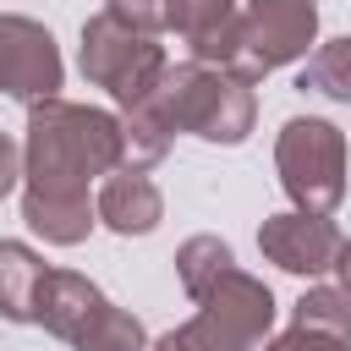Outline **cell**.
I'll list each match as a JSON object with an SVG mask.
<instances>
[{
	"label": "cell",
	"mask_w": 351,
	"mask_h": 351,
	"mask_svg": "<svg viewBox=\"0 0 351 351\" xmlns=\"http://www.w3.org/2000/svg\"><path fill=\"white\" fill-rule=\"evenodd\" d=\"M110 170H121L115 110L71 104V99L27 104V137H22V186L27 192L88 197V186Z\"/></svg>",
	"instance_id": "cell-1"
},
{
	"label": "cell",
	"mask_w": 351,
	"mask_h": 351,
	"mask_svg": "<svg viewBox=\"0 0 351 351\" xmlns=\"http://www.w3.org/2000/svg\"><path fill=\"white\" fill-rule=\"evenodd\" d=\"M159 115L170 121V132H192L203 143H247L252 121H258V99L241 77H230L225 66H203V60H181L165 66L159 88H154Z\"/></svg>",
	"instance_id": "cell-2"
},
{
	"label": "cell",
	"mask_w": 351,
	"mask_h": 351,
	"mask_svg": "<svg viewBox=\"0 0 351 351\" xmlns=\"http://www.w3.org/2000/svg\"><path fill=\"white\" fill-rule=\"evenodd\" d=\"M274 291L236 263L197 296V313L181 329L159 335L148 351H258L274 329Z\"/></svg>",
	"instance_id": "cell-3"
},
{
	"label": "cell",
	"mask_w": 351,
	"mask_h": 351,
	"mask_svg": "<svg viewBox=\"0 0 351 351\" xmlns=\"http://www.w3.org/2000/svg\"><path fill=\"white\" fill-rule=\"evenodd\" d=\"M274 170L302 214H335L346 203V132L324 115H291L274 137Z\"/></svg>",
	"instance_id": "cell-4"
},
{
	"label": "cell",
	"mask_w": 351,
	"mask_h": 351,
	"mask_svg": "<svg viewBox=\"0 0 351 351\" xmlns=\"http://www.w3.org/2000/svg\"><path fill=\"white\" fill-rule=\"evenodd\" d=\"M77 66H82V77H88L93 88H104L121 110H132V104H143V99L159 88V77H165L170 60H165V44H159V38L132 33V27H121L110 11H99V16L82 22Z\"/></svg>",
	"instance_id": "cell-5"
},
{
	"label": "cell",
	"mask_w": 351,
	"mask_h": 351,
	"mask_svg": "<svg viewBox=\"0 0 351 351\" xmlns=\"http://www.w3.org/2000/svg\"><path fill=\"white\" fill-rule=\"evenodd\" d=\"M313 44H318V5L313 0H241V27H236V49H230L225 71L252 88L274 66L307 60Z\"/></svg>",
	"instance_id": "cell-6"
},
{
	"label": "cell",
	"mask_w": 351,
	"mask_h": 351,
	"mask_svg": "<svg viewBox=\"0 0 351 351\" xmlns=\"http://www.w3.org/2000/svg\"><path fill=\"white\" fill-rule=\"evenodd\" d=\"M60 82H66V66H60L55 33L33 16L5 11L0 16V93L38 104V99H60Z\"/></svg>",
	"instance_id": "cell-7"
},
{
	"label": "cell",
	"mask_w": 351,
	"mask_h": 351,
	"mask_svg": "<svg viewBox=\"0 0 351 351\" xmlns=\"http://www.w3.org/2000/svg\"><path fill=\"white\" fill-rule=\"evenodd\" d=\"M340 225L329 219V214H302V208H285V214H269L263 225H258V252L274 263V269H285V274H324L329 263H335V252H340Z\"/></svg>",
	"instance_id": "cell-8"
},
{
	"label": "cell",
	"mask_w": 351,
	"mask_h": 351,
	"mask_svg": "<svg viewBox=\"0 0 351 351\" xmlns=\"http://www.w3.org/2000/svg\"><path fill=\"white\" fill-rule=\"evenodd\" d=\"M110 296L88 280V274H77V269H49L44 274V285H38V302H33V324L44 329V335H55V340H77L82 335V324L104 307Z\"/></svg>",
	"instance_id": "cell-9"
},
{
	"label": "cell",
	"mask_w": 351,
	"mask_h": 351,
	"mask_svg": "<svg viewBox=\"0 0 351 351\" xmlns=\"http://www.w3.org/2000/svg\"><path fill=\"white\" fill-rule=\"evenodd\" d=\"M93 214H99V225H110L115 236H148V230H159V219H165V197H159V186H154L143 170H110V176L99 181Z\"/></svg>",
	"instance_id": "cell-10"
},
{
	"label": "cell",
	"mask_w": 351,
	"mask_h": 351,
	"mask_svg": "<svg viewBox=\"0 0 351 351\" xmlns=\"http://www.w3.org/2000/svg\"><path fill=\"white\" fill-rule=\"evenodd\" d=\"M236 27H241V0H176V11H170V33L203 66H225L230 60Z\"/></svg>",
	"instance_id": "cell-11"
},
{
	"label": "cell",
	"mask_w": 351,
	"mask_h": 351,
	"mask_svg": "<svg viewBox=\"0 0 351 351\" xmlns=\"http://www.w3.org/2000/svg\"><path fill=\"white\" fill-rule=\"evenodd\" d=\"M22 219L33 236H44L49 247H77L93 236L99 214H93V197H60V192H27L22 186Z\"/></svg>",
	"instance_id": "cell-12"
},
{
	"label": "cell",
	"mask_w": 351,
	"mask_h": 351,
	"mask_svg": "<svg viewBox=\"0 0 351 351\" xmlns=\"http://www.w3.org/2000/svg\"><path fill=\"white\" fill-rule=\"evenodd\" d=\"M44 274H49V263L27 241H0V318L5 324H33Z\"/></svg>",
	"instance_id": "cell-13"
},
{
	"label": "cell",
	"mask_w": 351,
	"mask_h": 351,
	"mask_svg": "<svg viewBox=\"0 0 351 351\" xmlns=\"http://www.w3.org/2000/svg\"><path fill=\"white\" fill-rule=\"evenodd\" d=\"M115 121H121V170H143V176H148V170L170 154V143H176V132H170V121L159 115L154 93H148L143 104L121 110Z\"/></svg>",
	"instance_id": "cell-14"
},
{
	"label": "cell",
	"mask_w": 351,
	"mask_h": 351,
	"mask_svg": "<svg viewBox=\"0 0 351 351\" xmlns=\"http://www.w3.org/2000/svg\"><path fill=\"white\" fill-rule=\"evenodd\" d=\"M296 88H307L318 99H335V104H351V33L313 44V55L302 60Z\"/></svg>",
	"instance_id": "cell-15"
},
{
	"label": "cell",
	"mask_w": 351,
	"mask_h": 351,
	"mask_svg": "<svg viewBox=\"0 0 351 351\" xmlns=\"http://www.w3.org/2000/svg\"><path fill=\"white\" fill-rule=\"evenodd\" d=\"M225 269H236V252H230V241H219V236H186L181 247H176V280H181V291L197 302Z\"/></svg>",
	"instance_id": "cell-16"
},
{
	"label": "cell",
	"mask_w": 351,
	"mask_h": 351,
	"mask_svg": "<svg viewBox=\"0 0 351 351\" xmlns=\"http://www.w3.org/2000/svg\"><path fill=\"white\" fill-rule=\"evenodd\" d=\"M148 346H154V340H148L143 318L126 313V307H115V302H104V307L82 324V335L71 340V351H148Z\"/></svg>",
	"instance_id": "cell-17"
},
{
	"label": "cell",
	"mask_w": 351,
	"mask_h": 351,
	"mask_svg": "<svg viewBox=\"0 0 351 351\" xmlns=\"http://www.w3.org/2000/svg\"><path fill=\"white\" fill-rule=\"evenodd\" d=\"M291 324H307V329H324L335 340L351 346V296L340 285H307L291 307Z\"/></svg>",
	"instance_id": "cell-18"
},
{
	"label": "cell",
	"mask_w": 351,
	"mask_h": 351,
	"mask_svg": "<svg viewBox=\"0 0 351 351\" xmlns=\"http://www.w3.org/2000/svg\"><path fill=\"white\" fill-rule=\"evenodd\" d=\"M104 11H110L121 27L159 38V33H170V11H176V0H104Z\"/></svg>",
	"instance_id": "cell-19"
},
{
	"label": "cell",
	"mask_w": 351,
	"mask_h": 351,
	"mask_svg": "<svg viewBox=\"0 0 351 351\" xmlns=\"http://www.w3.org/2000/svg\"><path fill=\"white\" fill-rule=\"evenodd\" d=\"M258 351H351L346 340H335V335H324V329H307V324H291L285 335H274V340H263Z\"/></svg>",
	"instance_id": "cell-20"
},
{
	"label": "cell",
	"mask_w": 351,
	"mask_h": 351,
	"mask_svg": "<svg viewBox=\"0 0 351 351\" xmlns=\"http://www.w3.org/2000/svg\"><path fill=\"white\" fill-rule=\"evenodd\" d=\"M16 181H22V143H11L0 132V203L16 192Z\"/></svg>",
	"instance_id": "cell-21"
},
{
	"label": "cell",
	"mask_w": 351,
	"mask_h": 351,
	"mask_svg": "<svg viewBox=\"0 0 351 351\" xmlns=\"http://www.w3.org/2000/svg\"><path fill=\"white\" fill-rule=\"evenodd\" d=\"M329 269H335V280H340V291L351 296V236L340 241V252H335V263H329Z\"/></svg>",
	"instance_id": "cell-22"
},
{
	"label": "cell",
	"mask_w": 351,
	"mask_h": 351,
	"mask_svg": "<svg viewBox=\"0 0 351 351\" xmlns=\"http://www.w3.org/2000/svg\"><path fill=\"white\" fill-rule=\"evenodd\" d=\"M313 5H318V0H313Z\"/></svg>",
	"instance_id": "cell-23"
}]
</instances>
